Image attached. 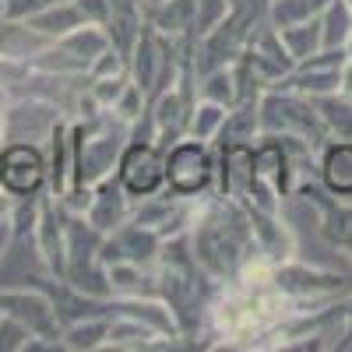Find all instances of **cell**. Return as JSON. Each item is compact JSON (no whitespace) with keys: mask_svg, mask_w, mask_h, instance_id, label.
Returning <instances> with one entry per match:
<instances>
[{"mask_svg":"<svg viewBox=\"0 0 352 352\" xmlns=\"http://www.w3.org/2000/svg\"><path fill=\"white\" fill-rule=\"evenodd\" d=\"M127 141L131 124L113 109H102L88 120H71V187H96L102 176L116 173Z\"/></svg>","mask_w":352,"mask_h":352,"instance_id":"cell-1","label":"cell"},{"mask_svg":"<svg viewBox=\"0 0 352 352\" xmlns=\"http://www.w3.org/2000/svg\"><path fill=\"white\" fill-rule=\"evenodd\" d=\"M257 120L261 134H296L314 152H320L331 141V131L320 120L314 99L300 92H285V88H264L257 102Z\"/></svg>","mask_w":352,"mask_h":352,"instance_id":"cell-2","label":"cell"},{"mask_svg":"<svg viewBox=\"0 0 352 352\" xmlns=\"http://www.w3.org/2000/svg\"><path fill=\"white\" fill-rule=\"evenodd\" d=\"M166 184L176 197H197L215 184V155L208 141L180 138L166 148Z\"/></svg>","mask_w":352,"mask_h":352,"instance_id":"cell-3","label":"cell"},{"mask_svg":"<svg viewBox=\"0 0 352 352\" xmlns=\"http://www.w3.org/2000/svg\"><path fill=\"white\" fill-rule=\"evenodd\" d=\"M275 285L292 303H317V300H345L352 292V275L324 272V268H307L300 261H282L275 264Z\"/></svg>","mask_w":352,"mask_h":352,"instance_id":"cell-4","label":"cell"},{"mask_svg":"<svg viewBox=\"0 0 352 352\" xmlns=\"http://www.w3.org/2000/svg\"><path fill=\"white\" fill-rule=\"evenodd\" d=\"M67 120L60 106L39 96H11L4 109V124H0V144L28 141V144H46L53 127Z\"/></svg>","mask_w":352,"mask_h":352,"instance_id":"cell-5","label":"cell"},{"mask_svg":"<svg viewBox=\"0 0 352 352\" xmlns=\"http://www.w3.org/2000/svg\"><path fill=\"white\" fill-rule=\"evenodd\" d=\"M0 187L11 197H32L46 190V148L28 141L0 144Z\"/></svg>","mask_w":352,"mask_h":352,"instance_id":"cell-6","label":"cell"},{"mask_svg":"<svg viewBox=\"0 0 352 352\" xmlns=\"http://www.w3.org/2000/svg\"><path fill=\"white\" fill-rule=\"evenodd\" d=\"M116 176H120L124 190L134 201L162 190V184H166V148H159L152 141H127V148L120 152V162H116Z\"/></svg>","mask_w":352,"mask_h":352,"instance_id":"cell-7","label":"cell"},{"mask_svg":"<svg viewBox=\"0 0 352 352\" xmlns=\"http://www.w3.org/2000/svg\"><path fill=\"white\" fill-rule=\"evenodd\" d=\"M159 250H162V236L155 229L138 226V222H124L120 229H113L102 236L99 264L106 268L113 261H131V264H141V268H155Z\"/></svg>","mask_w":352,"mask_h":352,"instance_id":"cell-8","label":"cell"},{"mask_svg":"<svg viewBox=\"0 0 352 352\" xmlns=\"http://www.w3.org/2000/svg\"><path fill=\"white\" fill-rule=\"evenodd\" d=\"M131 212H134V197L124 190L120 176L109 173V176H102V180L96 184V194H92V204H88L85 219L106 236V232H113V229H120L124 222H131Z\"/></svg>","mask_w":352,"mask_h":352,"instance_id":"cell-9","label":"cell"},{"mask_svg":"<svg viewBox=\"0 0 352 352\" xmlns=\"http://www.w3.org/2000/svg\"><path fill=\"white\" fill-rule=\"evenodd\" d=\"M317 176L328 194L352 201V138H331L320 148V166Z\"/></svg>","mask_w":352,"mask_h":352,"instance_id":"cell-10","label":"cell"},{"mask_svg":"<svg viewBox=\"0 0 352 352\" xmlns=\"http://www.w3.org/2000/svg\"><path fill=\"white\" fill-rule=\"evenodd\" d=\"M46 46H53V39L43 36L39 28H32L25 18L0 14V56L4 60H32Z\"/></svg>","mask_w":352,"mask_h":352,"instance_id":"cell-11","label":"cell"},{"mask_svg":"<svg viewBox=\"0 0 352 352\" xmlns=\"http://www.w3.org/2000/svg\"><path fill=\"white\" fill-rule=\"evenodd\" d=\"M71 187V120H60L46 138V190L64 197Z\"/></svg>","mask_w":352,"mask_h":352,"instance_id":"cell-12","label":"cell"},{"mask_svg":"<svg viewBox=\"0 0 352 352\" xmlns=\"http://www.w3.org/2000/svg\"><path fill=\"white\" fill-rule=\"evenodd\" d=\"M180 342L159 335L152 324L138 317H113L109 320V338L102 349H176Z\"/></svg>","mask_w":352,"mask_h":352,"instance_id":"cell-13","label":"cell"},{"mask_svg":"<svg viewBox=\"0 0 352 352\" xmlns=\"http://www.w3.org/2000/svg\"><path fill=\"white\" fill-rule=\"evenodd\" d=\"M257 102L261 99H247V102H236L226 120L215 134V144L219 148H226V144H254L257 134H261V120H257Z\"/></svg>","mask_w":352,"mask_h":352,"instance_id":"cell-14","label":"cell"},{"mask_svg":"<svg viewBox=\"0 0 352 352\" xmlns=\"http://www.w3.org/2000/svg\"><path fill=\"white\" fill-rule=\"evenodd\" d=\"M194 21H197V0H166V4H159L155 11H148V25L155 28V32L173 36V39L190 36Z\"/></svg>","mask_w":352,"mask_h":352,"instance_id":"cell-15","label":"cell"},{"mask_svg":"<svg viewBox=\"0 0 352 352\" xmlns=\"http://www.w3.org/2000/svg\"><path fill=\"white\" fill-rule=\"evenodd\" d=\"M109 320L113 317H85V320H74V324H64L60 328V349H67V352L102 349L106 338H109Z\"/></svg>","mask_w":352,"mask_h":352,"instance_id":"cell-16","label":"cell"},{"mask_svg":"<svg viewBox=\"0 0 352 352\" xmlns=\"http://www.w3.org/2000/svg\"><path fill=\"white\" fill-rule=\"evenodd\" d=\"M53 43L60 46L64 53H71L74 60H81L85 67L92 64L99 53H106V50L113 46L102 25H78L74 32H67V36H60V39H53Z\"/></svg>","mask_w":352,"mask_h":352,"instance_id":"cell-17","label":"cell"},{"mask_svg":"<svg viewBox=\"0 0 352 352\" xmlns=\"http://www.w3.org/2000/svg\"><path fill=\"white\" fill-rule=\"evenodd\" d=\"M278 36H282V46L289 50V56L296 64L307 60V56H314L317 50H324V46H320V14L303 18V21H292V25H282Z\"/></svg>","mask_w":352,"mask_h":352,"instance_id":"cell-18","label":"cell"},{"mask_svg":"<svg viewBox=\"0 0 352 352\" xmlns=\"http://www.w3.org/2000/svg\"><path fill=\"white\" fill-rule=\"evenodd\" d=\"M25 21L32 25V28H39V32L50 36V39H60V36L74 32L78 25H85V21H81V11L74 8V0L50 4V8H43V11H36V14H28Z\"/></svg>","mask_w":352,"mask_h":352,"instance_id":"cell-19","label":"cell"},{"mask_svg":"<svg viewBox=\"0 0 352 352\" xmlns=\"http://www.w3.org/2000/svg\"><path fill=\"white\" fill-rule=\"evenodd\" d=\"M352 36V4L349 0H328L320 8V46L335 50L345 46Z\"/></svg>","mask_w":352,"mask_h":352,"instance_id":"cell-20","label":"cell"},{"mask_svg":"<svg viewBox=\"0 0 352 352\" xmlns=\"http://www.w3.org/2000/svg\"><path fill=\"white\" fill-rule=\"evenodd\" d=\"M314 106L320 113V120L328 124L331 138H352V99L328 92V96H314Z\"/></svg>","mask_w":352,"mask_h":352,"instance_id":"cell-21","label":"cell"},{"mask_svg":"<svg viewBox=\"0 0 352 352\" xmlns=\"http://www.w3.org/2000/svg\"><path fill=\"white\" fill-rule=\"evenodd\" d=\"M197 81H201V85H197V96H201V99L219 102V106H226V109L236 106V78H232V64L201 74Z\"/></svg>","mask_w":352,"mask_h":352,"instance_id":"cell-22","label":"cell"},{"mask_svg":"<svg viewBox=\"0 0 352 352\" xmlns=\"http://www.w3.org/2000/svg\"><path fill=\"white\" fill-rule=\"evenodd\" d=\"M226 106H219V102H208V99H201L197 106H194V116H190V127H187V138H197V141H215V134H219V127H222V120H226Z\"/></svg>","mask_w":352,"mask_h":352,"instance_id":"cell-23","label":"cell"},{"mask_svg":"<svg viewBox=\"0 0 352 352\" xmlns=\"http://www.w3.org/2000/svg\"><path fill=\"white\" fill-rule=\"evenodd\" d=\"M32 342V328L14 314H0V352H25Z\"/></svg>","mask_w":352,"mask_h":352,"instance_id":"cell-24","label":"cell"},{"mask_svg":"<svg viewBox=\"0 0 352 352\" xmlns=\"http://www.w3.org/2000/svg\"><path fill=\"white\" fill-rule=\"evenodd\" d=\"M232 11V0H197V21H194V32L204 36Z\"/></svg>","mask_w":352,"mask_h":352,"instance_id":"cell-25","label":"cell"},{"mask_svg":"<svg viewBox=\"0 0 352 352\" xmlns=\"http://www.w3.org/2000/svg\"><path fill=\"white\" fill-rule=\"evenodd\" d=\"M144 106H148V99H144V92H141V88H138V85L131 81V85L124 88V92H120V99L113 102V113L120 116V120L134 124L138 116H141V109H144Z\"/></svg>","mask_w":352,"mask_h":352,"instance_id":"cell-26","label":"cell"},{"mask_svg":"<svg viewBox=\"0 0 352 352\" xmlns=\"http://www.w3.org/2000/svg\"><path fill=\"white\" fill-rule=\"evenodd\" d=\"M50 4H64V0H8L4 8H0V14H8V18H28V14H36Z\"/></svg>","mask_w":352,"mask_h":352,"instance_id":"cell-27","label":"cell"},{"mask_svg":"<svg viewBox=\"0 0 352 352\" xmlns=\"http://www.w3.org/2000/svg\"><path fill=\"white\" fill-rule=\"evenodd\" d=\"M74 8L81 11L85 25H106L109 18V0H74Z\"/></svg>","mask_w":352,"mask_h":352,"instance_id":"cell-28","label":"cell"},{"mask_svg":"<svg viewBox=\"0 0 352 352\" xmlns=\"http://www.w3.org/2000/svg\"><path fill=\"white\" fill-rule=\"evenodd\" d=\"M4 4H8V0H4ZM4 4H0V8H4Z\"/></svg>","mask_w":352,"mask_h":352,"instance_id":"cell-29","label":"cell"},{"mask_svg":"<svg viewBox=\"0 0 352 352\" xmlns=\"http://www.w3.org/2000/svg\"><path fill=\"white\" fill-rule=\"evenodd\" d=\"M0 4H4V0H0Z\"/></svg>","mask_w":352,"mask_h":352,"instance_id":"cell-30","label":"cell"}]
</instances>
